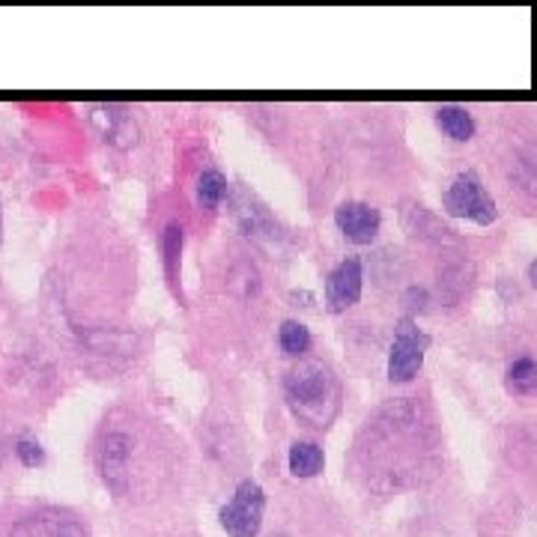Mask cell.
<instances>
[{
  "label": "cell",
  "mask_w": 537,
  "mask_h": 537,
  "mask_svg": "<svg viewBox=\"0 0 537 537\" xmlns=\"http://www.w3.org/2000/svg\"><path fill=\"white\" fill-rule=\"evenodd\" d=\"M284 397L290 412L314 427V430H326L332 427V421L341 412V379L335 376V370L317 358H305L299 364H293L284 376Z\"/></svg>",
  "instance_id": "obj_1"
},
{
  "label": "cell",
  "mask_w": 537,
  "mask_h": 537,
  "mask_svg": "<svg viewBox=\"0 0 537 537\" xmlns=\"http://www.w3.org/2000/svg\"><path fill=\"white\" fill-rule=\"evenodd\" d=\"M442 206L448 209V215L454 218H469L475 224H493L499 209L496 200L487 194L484 182L475 171H466L448 185V191L442 194Z\"/></svg>",
  "instance_id": "obj_2"
},
{
  "label": "cell",
  "mask_w": 537,
  "mask_h": 537,
  "mask_svg": "<svg viewBox=\"0 0 537 537\" xmlns=\"http://www.w3.org/2000/svg\"><path fill=\"white\" fill-rule=\"evenodd\" d=\"M263 508H266V496H263L260 484L245 478L236 487L233 502L221 508L218 520L230 537H257L260 526H263Z\"/></svg>",
  "instance_id": "obj_3"
},
{
  "label": "cell",
  "mask_w": 537,
  "mask_h": 537,
  "mask_svg": "<svg viewBox=\"0 0 537 537\" xmlns=\"http://www.w3.org/2000/svg\"><path fill=\"white\" fill-rule=\"evenodd\" d=\"M427 335L415 326V320H400L388 356V379L391 382H409L421 364H424V350H427Z\"/></svg>",
  "instance_id": "obj_4"
},
{
  "label": "cell",
  "mask_w": 537,
  "mask_h": 537,
  "mask_svg": "<svg viewBox=\"0 0 537 537\" xmlns=\"http://www.w3.org/2000/svg\"><path fill=\"white\" fill-rule=\"evenodd\" d=\"M230 203H233V218H236V224L242 227L245 236H251L257 242H266V245H272L278 239V224L272 221L269 209L254 194L236 188Z\"/></svg>",
  "instance_id": "obj_5"
},
{
  "label": "cell",
  "mask_w": 537,
  "mask_h": 537,
  "mask_svg": "<svg viewBox=\"0 0 537 537\" xmlns=\"http://www.w3.org/2000/svg\"><path fill=\"white\" fill-rule=\"evenodd\" d=\"M129 454H132V439L126 433H108L102 439L99 472L117 496H123L129 487Z\"/></svg>",
  "instance_id": "obj_6"
},
{
  "label": "cell",
  "mask_w": 537,
  "mask_h": 537,
  "mask_svg": "<svg viewBox=\"0 0 537 537\" xmlns=\"http://www.w3.org/2000/svg\"><path fill=\"white\" fill-rule=\"evenodd\" d=\"M9 537H87V526L63 511H39L18 520Z\"/></svg>",
  "instance_id": "obj_7"
},
{
  "label": "cell",
  "mask_w": 537,
  "mask_h": 537,
  "mask_svg": "<svg viewBox=\"0 0 537 537\" xmlns=\"http://www.w3.org/2000/svg\"><path fill=\"white\" fill-rule=\"evenodd\" d=\"M361 260L358 257H347L341 260L332 272H329V281H326V305L329 311H347L350 305H356L361 299Z\"/></svg>",
  "instance_id": "obj_8"
},
{
  "label": "cell",
  "mask_w": 537,
  "mask_h": 537,
  "mask_svg": "<svg viewBox=\"0 0 537 537\" xmlns=\"http://www.w3.org/2000/svg\"><path fill=\"white\" fill-rule=\"evenodd\" d=\"M335 224H338V230H341L350 242L367 245V242L376 239L379 224H382V215H379V209L370 206V203L350 200V203H341V206H338V212H335Z\"/></svg>",
  "instance_id": "obj_9"
},
{
  "label": "cell",
  "mask_w": 537,
  "mask_h": 537,
  "mask_svg": "<svg viewBox=\"0 0 537 537\" xmlns=\"http://www.w3.org/2000/svg\"><path fill=\"white\" fill-rule=\"evenodd\" d=\"M90 120L105 135V141L117 144L120 138H132V114L120 105H96L90 108Z\"/></svg>",
  "instance_id": "obj_10"
},
{
  "label": "cell",
  "mask_w": 537,
  "mask_h": 537,
  "mask_svg": "<svg viewBox=\"0 0 537 537\" xmlns=\"http://www.w3.org/2000/svg\"><path fill=\"white\" fill-rule=\"evenodd\" d=\"M287 463H290V472H293L296 478H314V475L323 472L326 454H323V448H320L317 442H296V445L290 448Z\"/></svg>",
  "instance_id": "obj_11"
},
{
  "label": "cell",
  "mask_w": 537,
  "mask_h": 537,
  "mask_svg": "<svg viewBox=\"0 0 537 537\" xmlns=\"http://www.w3.org/2000/svg\"><path fill=\"white\" fill-rule=\"evenodd\" d=\"M436 123L442 126V132L454 141H469L475 135V120L466 108L460 105H442L436 111Z\"/></svg>",
  "instance_id": "obj_12"
},
{
  "label": "cell",
  "mask_w": 537,
  "mask_h": 537,
  "mask_svg": "<svg viewBox=\"0 0 537 537\" xmlns=\"http://www.w3.org/2000/svg\"><path fill=\"white\" fill-rule=\"evenodd\" d=\"M278 344H281V350H284L287 356H293V358L305 356V353H308V347H311V332H308L302 323L287 320V323H281Z\"/></svg>",
  "instance_id": "obj_13"
},
{
  "label": "cell",
  "mask_w": 537,
  "mask_h": 537,
  "mask_svg": "<svg viewBox=\"0 0 537 537\" xmlns=\"http://www.w3.org/2000/svg\"><path fill=\"white\" fill-rule=\"evenodd\" d=\"M508 388H511L514 394H532V391H535L537 388L535 358L523 356L508 367Z\"/></svg>",
  "instance_id": "obj_14"
},
{
  "label": "cell",
  "mask_w": 537,
  "mask_h": 537,
  "mask_svg": "<svg viewBox=\"0 0 537 537\" xmlns=\"http://www.w3.org/2000/svg\"><path fill=\"white\" fill-rule=\"evenodd\" d=\"M227 191H230V185H227V179L221 177L218 171H206V174H200V179H197V200H200L206 209L221 206V200L227 197Z\"/></svg>",
  "instance_id": "obj_15"
},
{
  "label": "cell",
  "mask_w": 537,
  "mask_h": 537,
  "mask_svg": "<svg viewBox=\"0 0 537 537\" xmlns=\"http://www.w3.org/2000/svg\"><path fill=\"white\" fill-rule=\"evenodd\" d=\"M162 251H165V269L171 284H177L179 278V254H182V227L179 224H168L165 239H162Z\"/></svg>",
  "instance_id": "obj_16"
},
{
  "label": "cell",
  "mask_w": 537,
  "mask_h": 537,
  "mask_svg": "<svg viewBox=\"0 0 537 537\" xmlns=\"http://www.w3.org/2000/svg\"><path fill=\"white\" fill-rule=\"evenodd\" d=\"M15 457H18L27 469H36V466L45 463V451H42V445H39L36 439H27V436H21V439L15 442Z\"/></svg>",
  "instance_id": "obj_17"
}]
</instances>
